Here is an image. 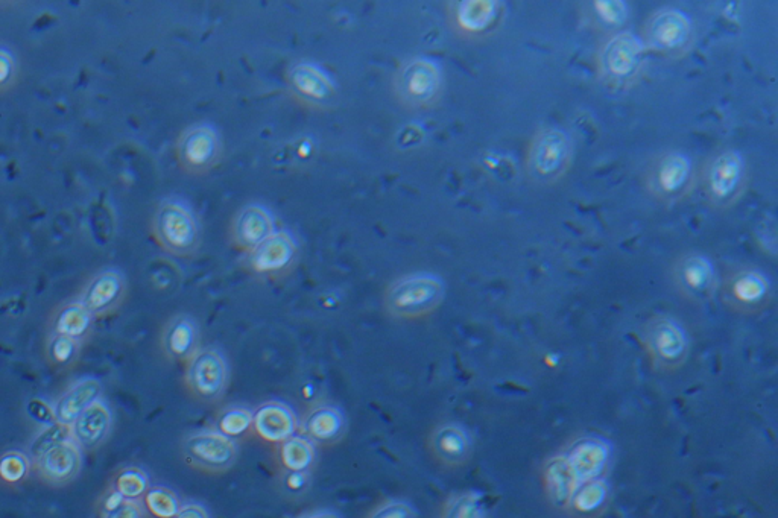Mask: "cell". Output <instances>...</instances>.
Listing matches in <instances>:
<instances>
[{
  "instance_id": "21",
  "label": "cell",
  "mask_w": 778,
  "mask_h": 518,
  "mask_svg": "<svg viewBox=\"0 0 778 518\" xmlns=\"http://www.w3.org/2000/svg\"><path fill=\"white\" fill-rule=\"evenodd\" d=\"M162 347L175 362H187L200 350V327L189 315H178L169 321L163 332Z\"/></svg>"
},
{
  "instance_id": "36",
  "label": "cell",
  "mask_w": 778,
  "mask_h": 518,
  "mask_svg": "<svg viewBox=\"0 0 778 518\" xmlns=\"http://www.w3.org/2000/svg\"><path fill=\"white\" fill-rule=\"evenodd\" d=\"M605 499H607V487H605L604 482L596 479V481L589 482V484L581 485L576 490L570 506L576 509V511L582 512V514L584 512L589 514V512L601 508L604 505Z\"/></svg>"
},
{
  "instance_id": "8",
  "label": "cell",
  "mask_w": 778,
  "mask_h": 518,
  "mask_svg": "<svg viewBox=\"0 0 778 518\" xmlns=\"http://www.w3.org/2000/svg\"><path fill=\"white\" fill-rule=\"evenodd\" d=\"M300 260L297 237L288 230H276L259 247L245 254L244 266L250 274L268 280L286 277Z\"/></svg>"
},
{
  "instance_id": "3",
  "label": "cell",
  "mask_w": 778,
  "mask_h": 518,
  "mask_svg": "<svg viewBox=\"0 0 778 518\" xmlns=\"http://www.w3.org/2000/svg\"><path fill=\"white\" fill-rule=\"evenodd\" d=\"M443 93V70L437 61L414 57L405 61L394 76V95L409 110L431 108Z\"/></svg>"
},
{
  "instance_id": "46",
  "label": "cell",
  "mask_w": 778,
  "mask_h": 518,
  "mask_svg": "<svg viewBox=\"0 0 778 518\" xmlns=\"http://www.w3.org/2000/svg\"><path fill=\"white\" fill-rule=\"evenodd\" d=\"M312 154H314V143L309 142V140H303V142L298 145L297 157L300 158V160H306V158L312 157Z\"/></svg>"
},
{
  "instance_id": "1",
  "label": "cell",
  "mask_w": 778,
  "mask_h": 518,
  "mask_svg": "<svg viewBox=\"0 0 778 518\" xmlns=\"http://www.w3.org/2000/svg\"><path fill=\"white\" fill-rule=\"evenodd\" d=\"M446 285L438 275L415 272L391 283L385 292V309L400 320H417L434 312L444 300Z\"/></svg>"
},
{
  "instance_id": "23",
  "label": "cell",
  "mask_w": 778,
  "mask_h": 518,
  "mask_svg": "<svg viewBox=\"0 0 778 518\" xmlns=\"http://www.w3.org/2000/svg\"><path fill=\"white\" fill-rule=\"evenodd\" d=\"M102 385L96 379H81L73 383L54 405L55 423L72 426L73 421L80 417L87 408L101 397Z\"/></svg>"
},
{
  "instance_id": "40",
  "label": "cell",
  "mask_w": 778,
  "mask_h": 518,
  "mask_svg": "<svg viewBox=\"0 0 778 518\" xmlns=\"http://www.w3.org/2000/svg\"><path fill=\"white\" fill-rule=\"evenodd\" d=\"M48 354L49 359L55 365L66 367L75 361L76 354H78V341L67 338V336L57 335L49 344Z\"/></svg>"
},
{
  "instance_id": "19",
  "label": "cell",
  "mask_w": 778,
  "mask_h": 518,
  "mask_svg": "<svg viewBox=\"0 0 778 518\" xmlns=\"http://www.w3.org/2000/svg\"><path fill=\"white\" fill-rule=\"evenodd\" d=\"M113 429V415L102 400H96L70 426V435L83 452L99 449Z\"/></svg>"
},
{
  "instance_id": "10",
  "label": "cell",
  "mask_w": 778,
  "mask_h": 518,
  "mask_svg": "<svg viewBox=\"0 0 778 518\" xmlns=\"http://www.w3.org/2000/svg\"><path fill=\"white\" fill-rule=\"evenodd\" d=\"M178 163L192 175H204L212 171L222 157V142L212 125L200 124L184 131L178 140Z\"/></svg>"
},
{
  "instance_id": "28",
  "label": "cell",
  "mask_w": 778,
  "mask_h": 518,
  "mask_svg": "<svg viewBox=\"0 0 778 518\" xmlns=\"http://www.w3.org/2000/svg\"><path fill=\"white\" fill-rule=\"evenodd\" d=\"M769 283L759 271H742L731 280L728 295L741 307H756L766 300Z\"/></svg>"
},
{
  "instance_id": "27",
  "label": "cell",
  "mask_w": 778,
  "mask_h": 518,
  "mask_svg": "<svg viewBox=\"0 0 778 518\" xmlns=\"http://www.w3.org/2000/svg\"><path fill=\"white\" fill-rule=\"evenodd\" d=\"M276 462L280 471L312 473L317 464V449L306 436L294 435L277 446Z\"/></svg>"
},
{
  "instance_id": "15",
  "label": "cell",
  "mask_w": 778,
  "mask_h": 518,
  "mask_svg": "<svg viewBox=\"0 0 778 518\" xmlns=\"http://www.w3.org/2000/svg\"><path fill=\"white\" fill-rule=\"evenodd\" d=\"M692 23L689 17L675 8L657 11L646 25V37L658 52H680L689 43Z\"/></svg>"
},
{
  "instance_id": "20",
  "label": "cell",
  "mask_w": 778,
  "mask_h": 518,
  "mask_svg": "<svg viewBox=\"0 0 778 518\" xmlns=\"http://www.w3.org/2000/svg\"><path fill=\"white\" fill-rule=\"evenodd\" d=\"M566 456L570 470L575 476L578 488L596 481L604 470L610 456L607 444L596 438L578 441Z\"/></svg>"
},
{
  "instance_id": "32",
  "label": "cell",
  "mask_w": 778,
  "mask_h": 518,
  "mask_svg": "<svg viewBox=\"0 0 778 518\" xmlns=\"http://www.w3.org/2000/svg\"><path fill=\"white\" fill-rule=\"evenodd\" d=\"M142 503L145 506L146 514L154 518H174L183 506L177 493H174L171 488L162 487V485L149 487L143 496Z\"/></svg>"
},
{
  "instance_id": "2",
  "label": "cell",
  "mask_w": 778,
  "mask_h": 518,
  "mask_svg": "<svg viewBox=\"0 0 778 518\" xmlns=\"http://www.w3.org/2000/svg\"><path fill=\"white\" fill-rule=\"evenodd\" d=\"M154 233L159 244L168 253L178 257H190L201 245L200 219L180 199H168L155 213Z\"/></svg>"
},
{
  "instance_id": "9",
  "label": "cell",
  "mask_w": 778,
  "mask_h": 518,
  "mask_svg": "<svg viewBox=\"0 0 778 518\" xmlns=\"http://www.w3.org/2000/svg\"><path fill=\"white\" fill-rule=\"evenodd\" d=\"M645 57V45L630 31L619 32L608 40L599 57L601 73L608 83H630L636 78Z\"/></svg>"
},
{
  "instance_id": "14",
  "label": "cell",
  "mask_w": 778,
  "mask_h": 518,
  "mask_svg": "<svg viewBox=\"0 0 778 518\" xmlns=\"http://www.w3.org/2000/svg\"><path fill=\"white\" fill-rule=\"evenodd\" d=\"M32 468L45 484L64 487L80 474L83 468V450L69 438L32 462Z\"/></svg>"
},
{
  "instance_id": "39",
  "label": "cell",
  "mask_w": 778,
  "mask_h": 518,
  "mask_svg": "<svg viewBox=\"0 0 778 518\" xmlns=\"http://www.w3.org/2000/svg\"><path fill=\"white\" fill-rule=\"evenodd\" d=\"M596 17L599 22L607 26H620L628 17V8L625 2L620 0H598L593 4Z\"/></svg>"
},
{
  "instance_id": "11",
  "label": "cell",
  "mask_w": 778,
  "mask_h": 518,
  "mask_svg": "<svg viewBox=\"0 0 778 518\" xmlns=\"http://www.w3.org/2000/svg\"><path fill=\"white\" fill-rule=\"evenodd\" d=\"M693 166L689 155L669 151L658 155L649 169L648 187L657 198L674 201L681 198L692 184Z\"/></svg>"
},
{
  "instance_id": "26",
  "label": "cell",
  "mask_w": 778,
  "mask_h": 518,
  "mask_svg": "<svg viewBox=\"0 0 778 518\" xmlns=\"http://www.w3.org/2000/svg\"><path fill=\"white\" fill-rule=\"evenodd\" d=\"M124 294V277L119 272H102L90 283L81 304L89 310L90 315H95L113 309L124 298Z\"/></svg>"
},
{
  "instance_id": "24",
  "label": "cell",
  "mask_w": 778,
  "mask_h": 518,
  "mask_svg": "<svg viewBox=\"0 0 778 518\" xmlns=\"http://www.w3.org/2000/svg\"><path fill=\"white\" fill-rule=\"evenodd\" d=\"M431 450L441 464L458 467L469 459L472 440L458 424H441L432 433Z\"/></svg>"
},
{
  "instance_id": "17",
  "label": "cell",
  "mask_w": 778,
  "mask_h": 518,
  "mask_svg": "<svg viewBox=\"0 0 778 518\" xmlns=\"http://www.w3.org/2000/svg\"><path fill=\"white\" fill-rule=\"evenodd\" d=\"M298 420L295 412L286 403L269 400L253 411L251 432L269 444H282L297 435Z\"/></svg>"
},
{
  "instance_id": "6",
  "label": "cell",
  "mask_w": 778,
  "mask_h": 518,
  "mask_svg": "<svg viewBox=\"0 0 778 518\" xmlns=\"http://www.w3.org/2000/svg\"><path fill=\"white\" fill-rule=\"evenodd\" d=\"M181 456L189 467L209 474L227 473L239 458V446L215 429L187 433L181 441Z\"/></svg>"
},
{
  "instance_id": "44",
  "label": "cell",
  "mask_w": 778,
  "mask_h": 518,
  "mask_svg": "<svg viewBox=\"0 0 778 518\" xmlns=\"http://www.w3.org/2000/svg\"><path fill=\"white\" fill-rule=\"evenodd\" d=\"M124 500L127 499H124V497H122L118 491H114L113 488L110 487L107 491H105L104 496L101 497V500H99V512L104 514V512L118 508V506L121 505Z\"/></svg>"
},
{
  "instance_id": "4",
  "label": "cell",
  "mask_w": 778,
  "mask_h": 518,
  "mask_svg": "<svg viewBox=\"0 0 778 518\" xmlns=\"http://www.w3.org/2000/svg\"><path fill=\"white\" fill-rule=\"evenodd\" d=\"M572 140L561 128H544L529 143L526 169L537 183L552 184L566 175L572 163Z\"/></svg>"
},
{
  "instance_id": "13",
  "label": "cell",
  "mask_w": 778,
  "mask_h": 518,
  "mask_svg": "<svg viewBox=\"0 0 778 518\" xmlns=\"http://www.w3.org/2000/svg\"><path fill=\"white\" fill-rule=\"evenodd\" d=\"M276 231V218L262 204L242 207L230 225V241L242 253H250Z\"/></svg>"
},
{
  "instance_id": "7",
  "label": "cell",
  "mask_w": 778,
  "mask_h": 518,
  "mask_svg": "<svg viewBox=\"0 0 778 518\" xmlns=\"http://www.w3.org/2000/svg\"><path fill=\"white\" fill-rule=\"evenodd\" d=\"M184 382L198 402H219L230 383V367L224 354L218 348H200L186 362Z\"/></svg>"
},
{
  "instance_id": "33",
  "label": "cell",
  "mask_w": 778,
  "mask_h": 518,
  "mask_svg": "<svg viewBox=\"0 0 778 518\" xmlns=\"http://www.w3.org/2000/svg\"><path fill=\"white\" fill-rule=\"evenodd\" d=\"M92 315L83 304H70L61 310L57 320V335L80 339L89 332Z\"/></svg>"
},
{
  "instance_id": "22",
  "label": "cell",
  "mask_w": 778,
  "mask_h": 518,
  "mask_svg": "<svg viewBox=\"0 0 778 518\" xmlns=\"http://www.w3.org/2000/svg\"><path fill=\"white\" fill-rule=\"evenodd\" d=\"M648 345L658 361L677 364L687 351L686 333L671 318H658L649 326Z\"/></svg>"
},
{
  "instance_id": "30",
  "label": "cell",
  "mask_w": 778,
  "mask_h": 518,
  "mask_svg": "<svg viewBox=\"0 0 778 518\" xmlns=\"http://www.w3.org/2000/svg\"><path fill=\"white\" fill-rule=\"evenodd\" d=\"M251 426H253V411L245 406H227L218 412L215 418L216 432L222 433L233 441L248 435Z\"/></svg>"
},
{
  "instance_id": "29",
  "label": "cell",
  "mask_w": 778,
  "mask_h": 518,
  "mask_svg": "<svg viewBox=\"0 0 778 518\" xmlns=\"http://www.w3.org/2000/svg\"><path fill=\"white\" fill-rule=\"evenodd\" d=\"M546 485H548L549 496L557 505H570L578 490V484L566 456H558L549 462L546 468Z\"/></svg>"
},
{
  "instance_id": "31",
  "label": "cell",
  "mask_w": 778,
  "mask_h": 518,
  "mask_svg": "<svg viewBox=\"0 0 778 518\" xmlns=\"http://www.w3.org/2000/svg\"><path fill=\"white\" fill-rule=\"evenodd\" d=\"M110 487L118 491L124 499L142 500L151 487L148 473L137 465H127L114 474Z\"/></svg>"
},
{
  "instance_id": "18",
  "label": "cell",
  "mask_w": 778,
  "mask_h": 518,
  "mask_svg": "<svg viewBox=\"0 0 778 518\" xmlns=\"http://www.w3.org/2000/svg\"><path fill=\"white\" fill-rule=\"evenodd\" d=\"M347 417L341 408L330 403H318L303 418L306 438L320 446H333L347 433Z\"/></svg>"
},
{
  "instance_id": "43",
  "label": "cell",
  "mask_w": 778,
  "mask_h": 518,
  "mask_svg": "<svg viewBox=\"0 0 778 518\" xmlns=\"http://www.w3.org/2000/svg\"><path fill=\"white\" fill-rule=\"evenodd\" d=\"M174 518H210V514L206 506L192 502L181 506L180 511Z\"/></svg>"
},
{
  "instance_id": "5",
  "label": "cell",
  "mask_w": 778,
  "mask_h": 518,
  "mask_svg": "<svg viewBox=\"0 0 778 518\" xmlns=\"http://www.w3.org/2000/svg\"><path fill=\"white\" fill-rule=\"evenodd\" d=\"M747 186V163L736 149H724L710 158L704 168L703 189L716 209H727L741 198Z\"/></svg>"
},
{
  "instance_id": "34",
  "label": "cell",
  "mask_w": 778,
  "mask_h": 518,
  "mask_svg": "<svg viewBox=\"0 0 778 518\" xmlns=\"http://www.w3.org/2000/svg\"><path fill=\"white\" fill-rule=\"evenodd\" d=\"M69 438H72V435H70V426H64V424L60 423L48 424V427H45V429L38 433L34 440H32L28 450V458L31 459V462L37 461V459L42 458L46 452L54 449L55 446L63 443V441L69 440Z\"/></svg>"
},
{
  "instance_id": "37",
  "label": "cell",
  "mask_w": 778,
  "mask_h": 518,
  "mask_svg": "<svg viewBox=\"0 0 778 518\" xmlns=\"http://www.w3.org/2000/svg\"><path fill=\"white\" fill-rule=\"evenodd\" d=\"M32 462L25 453L11 450L0 456V479L7 484H19L28 477Z\"/></svg>"
},
{
  "instance_id": "41",
  "label": "cell",
  "mask_w": 778,
  "mask_h": 518,
  "mask_svg": "<svg viewBox=\"0 0 778 518\" xmlns=\"http://www.w3.org/2000/svg\"><path fill=\"white\" fill-rule=\"evenodd\" d=\"M367 518H417V509L402 499H389L371 509Z\"/></svg>"
},
{
  "instance_id": "38",
  "label": "cell",
  "mask_w": 778,
  "mask_h": 518,
  "mask_svg": "<svg viewBox=\"0 0 778 518\" xmlns=\"http://www.w3.org/2000/svg\"><path fill=\"white\" fill-rule=\"evenodd\" d=\"M279 487L286 497L300 499L312 487V473L301 471H280Z\"/></svg>"
},
{
  "instance_id": "12",
  "label": "cell",
  "mask_w": 778,
  "mask_h": 518,
  "mask_svg": "<svg viewBox=\"0 0 778 518\" xmlns=\"http://www.w3.org/2000/svg\"><path fill=\"white\" fill-rule=\"evenodd\" d=\"M289 92L301 104L314 108H326L335 104L338 87L332 76L317 64L298 63L286 76Z\"/></svg>"
},
{
  "instance_id": "16",
  "label": "cell",
  "mask_w": 778,
  "mask_h": 518,
  "mask_svg": "<svg viewBox=\"0 0 778 518\" xmlns=\"http://www.w3.org/2000/svg\"><path fill=\"white\" fill-rule=\"evenodd\" d=\"M502 11L494 0H464L450 10V25L462 37H481L496 28Z\"/></svg>"
},
{
  "instance_id": "35",
  "label": "cell",
  "mask_w": 778,
  "mask_h": 518,
  "mask_svg": "<svg viewBox=\"0 0 778 518\" xmlns=\"http://www.w3.org/2000/svg\"><path fill=\"white\" fill-rule=\"evenodd\" d=\"M441 518H485L484 503L478 494H458L446 503Z\"/></svg>"
},
{
  "instance_id": "25",
  "label": "cell",
  "mask_w": 778,
  "mask_h": 518,
  "mask_svg": "<svg viewBox=\"0 0 778 518\" xmlns=\"http://www.w3.org/2000/svg\"><path fill=\"white\" fill-rule=\"evenodd\" d=\"M677 280L686 294L706 298L715 286V268L706 256L690 254L678 263Z\"/></svg>"
},
{
  "instance_id": "45",
  "label": "cell",
  "mask_w": 778,
  "mask_h": 518,
  "mask_svg": "<svg viewBox=\"0 0 778 518\" xmlns=\"http://www.w3.org/2000/svg\"><path fill=\"white\" fill-rule=\"evenodd\" d=\"M297 518H342L339 512L333 511V509H317V511L306 512V514L300 515Z\"/></svg>"
},
{
  "instance_id": "42",
  "label": "cell",
  "mask_w": 778,
  "mask_h": 518,
  "mask_svg": "<svg viewBox=\"0 0 778 518\" xmlns=\"http://www.w3.org/2000/svg\"><path fill=\"white\" fill-rule=\"evenodd\" d=\"M142 500H124L118 508L101 514V518H146Z\"/></svg>"
}]
</instances>
